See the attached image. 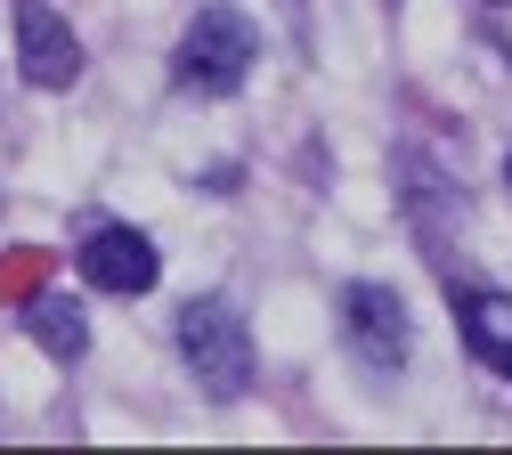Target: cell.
Masks as SVG:
<instances>
[{
  "label": "cell",
  "instance_id": "1",
  "mask_svg": "<svg viewBox=\"0 0 512 455\" xmlns=\"http://www.w3.org/2000/svg\"><path fill=\"white\" fill-rule=\"evenodd\" d=\"M179 350H187V374H196V390L204 399H244L252 390V334H244V309L236 301H220V293H196L179 309Z\"/></svg>",
  "mask_w": 512,
  "mask_h": 455
},
{
  "label": "cell",
  "instance_id": "2",
  "mask_svg": "<svg viewBox=\"0 0 512 455\" xmlns=\"http://www.w3.org/2000/svg\"><path fill=\"white\" fill-rule=\"evenodd\" d=\"M252 57H261V33H252L244 9H196V25H187L179 49H171V82L187 98H236L244 74H252Z\"/></svg>",
  "mask_w": 512,
  "mask_h": 455
},
{
  "label": "cell",
  "instance_id": "3",
  "mask_svg": "<svg viewBox=\"0 0 512 455\" xmlns=\"http://www.w3.org/2000/svg\"><path fill=\"white\" fill-rule=\"evenodd\" d=\"M74 269H82L90 293H122V301H139V293H155V277H163V252H155L147 228H90L82 252H74Z\"/></svg>",
  "mask_w": 512,
  "mask_h": 455
},
{
  "label": "cell",
  "instance_id": "4",
  "mask_svg": "<svg viewBox=\"0 0 512 455\" xmlns=\"http://www.w3.org/2000/svg\"><path fill=\"white\" fill-rule=\"evenodd\" d=\"M342 342H350L374 374H399V366H407V309H399V293L342 285Z\"/></svg>",
  "mask_w": 512,
  "mask_h": 455
},
{
  "label": "cell",
  "instance_id": "5",
  "mask_svg": "<svg viewBox=\"0 0 512 455\" xmlns=\"http://www.w3.org/2000/svg\"><path fill=\"white\" fill-rule=\"evenodd\" d=\"M17 74L33 82V90H66L74 74H82V41H74V25L57 17V9H41V0H17Z\"/></svg>",
  "mask_w": 512,
  "mask_h": 455
},
{
  "label": "cell",
  "instance_id": "6",
  "mask_svg": "<svg viewBox=\"0 0 512 455\" xmlns=\"http://www.w3.org/2000/svg\"><path fill=\"white\" fill-rule=\"evenodd\" d=\"M456 325H464V350L512 382V293H456Z\"/></svg>",
  "mask_w": 512,
  "mask_h": 455
},
{
  "label": "cell",
  "instance_id": "7",
  "mask_svg": "<svg viewBox=\"0 0 512 455\" xmlns=\"http://www.w3.org/2000/svg\"><path fill=\"white\" fill-rule=\"evenodd\" d=\"M25 334H33L49 358H66V366H74V358L90 350V317H82L74 293H33V301H25Z\"/></svg>",
  "mask_w": 512,
  "mask_h": 455
},
{
  "label": "cell",
  "instance_id": "8",
  "mask_svg": "<svg viewBox=\"0 0 512 455\" xmlns=\"http://www.w3.org/2000/svg\"><path fill=\"white\" fill-rule=\"evenodd\" d=\"M504 179H512V155H504Z\"/></svg>",
  "mask_w": 512,
  "mask_h": 455
}]
</instances>
